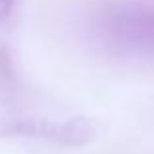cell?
Listing matches in <instances>:
<instances>
[{"label": "cell", "instance_id": "obj_1", "mask_svg": "<svg viewBox=\"0 0 154 154\" xmlns=\"http://www.w3.org/2000/svg\"><path fill=\"white\" fill-rule=\"evenodd\" d=\"M8 2H10V0H0V4H8Z\"/></svg>", "mask_w": 154, "mask_h": 154}]
</instances>
